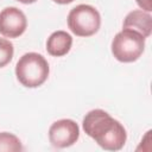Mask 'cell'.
<instances>
[{"mask_svg":"<svg viewBox=\"0 0 152 152\" xmlns=\"http://www.w3.org/2000/svg\"><path fill=\"white\" fill-rule=\"evenodd\" d=\"M135 2L142 11L148 12V13L152 11V1L151 0H135Z\"/></svg>","mask_w":152,"mask_h":152,"instance_id":"8fae6325","label":"cell"},{"mask_svg":"<svg viewBox=\"0 0 152 152\" xmlns=\"http://www.w3.org/2000/svg\"><path fill=\"white\" fill-rule=\"evenodd\" d=\"M17 1H19V2H21V4H25V5H28V4L36 2L37 0H17Z\"/></svg>","mask_w":152,"mask_h":152,"instance_id":"4fadbf2b","label":"cell"},{"mask_svg":"<svg viewBox=\"0 0 152 152\" xmlns=\"http://www.w3.org/2000/svg\"><path fill=\"white\" fill-rule=\"evenodd\" d=\"M122 27L134 30L147 38L152 32V17L148 12L142 10H134L125 17Z\"/></svg>","mask_w":152,"mask_h":152,"instance_id":"52a82bcc","label":"cell"},{"mask_svg":"<svg viewBox=\"0 0 152 152\" xmlns=\"http://www.w3.org/2000/svg\"><path fill=\"white\" fill-rule=\"evenodd\" d=\"M27 27V19L24 12L10 6L0 11V34L7 38L21 36Z\"/></svg>","mask_w":152,"mask_h":152,"instance_id":"8992f818","label":"cell"},{"mask_svg":"<svg viewBox=\"0 0 152 152\" xmlns=\"http://www.w3.org/2000/svg\"><path fill=\"white\" fill-rule=\"evenodd\" d=\"M13 53H14L13 44L5 38H0V68L6 66L12 61Z\"/></svg>","mask_w":152,"mask_h":152,"instance_id":"30bf717a","label":"cell"},{"mask_svg":"<svg viewBox=\"0 0 152 152\" xmlns=\"http://www.w3.org/2000/svg\"><path fill=\"white\" fill-rule=\"evenodd\" d=\"M72 45V37L65 31L52 32L46 40V51L53 57H62L66 55Z\"/></svg>","mask_w":152,"mask_h":152,"instance_id":"ba28073f","label":"cell"},{"mask_svg":"<svg viewBox=\"0 0 152 152\" xmlns=\"http://www.w3.org/2000/svg\"><path fill=\"white\" fill-rule=\"evenodd\" d=\"M83 131L96 144L107 151H119L124 147L127 133L122 124L112 118L103 109L88 112L82 121Z\"/></svg>","mask_w":152,"mask_h":152,"instance_id":"6da1fadb","label":"cell"},{"mask_svg":"<svg viewBox=\"0 0 152 152\" xmlns=\"http://www.w3.org/2000/svg\"><path fill=\"white\" fill-rule=\"evenodd\" d=\"M66 23L74 34L78 37H90L99 31L101 15L95 7L81 4L69 12Z\"/></svg>","mask_w":152,"mask_h":152,"instance_id":"277c9868","label":"cell"},{"mask_svg":"<svg viewBox=\"0 0 152 152\" xmlns=\"http://www.w3.org/2000/svg\"><path fill=\"white\" fill-rule=\"evenodd\" d=\"M52 1L56 2V4H59V5H66V4L72 2L74 0H52Z\"/></svg>","mask_w":152,"mask_h":152,"instance_id":"7c38bea8","label":"cell"},{"mask_svg":"<svg viewBox=\"0 0 152 152\" xmlns=\"http://www.w3.org/2000/svg\"><path fill=\"white\" fill-rule=\"evenodd\" d=\"M23 150H24V147L18 137H15L14 134L8 133V132L0 133V151L18 152V151H23Z\"/></svg>","mask_w":152,"mask_h":152,"instance_id":"9c48e42d","label":"cell"},{"mask_svg":"<svg viewBox=\"0 0 152 152\" xmlns=\"http://www.w3.org/2000/svg\"><path fill=\"white\" fill-rule=\"evenodd\" d=\"M80 138V127L71 119L55 121L49 128V141L56 148H65L74 145Z\"/></svg>","mask_w":152,"mask_h":152,"instance_id":"5b68a950","label":"cell"},{"mask_svg":"<svg viewBox=\"0 0 152 152\" xmlns=\"http://www.w3.org/2000/svg\"><path fill=\"white\" fill-rule=\"evenodd\" d=\"M50 68L48 61L37 52L23 55L15 64L17 80L26 88H37L49 77Z\"/></svg>","mask_w":152,"mask_h":152,"instance_id":"7a4b0ae2","label":"cell"},{"mask_svg":"<svg viewBox=\"0 0 152 152\" xmlns=\"http://www.w3.org/2000/svg\"><path fill=\"white\" fill-rule=\"evenodd\" d=\"M112 53L119 62H135L145 50V37L131 28H122L112 40Z\"/></svg>","mask_w":152,"mask_h":152,"instance_id":"3957f363","label":"cell"}]
</instances>
